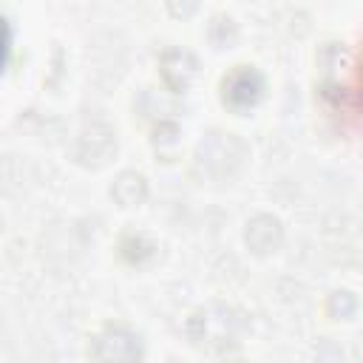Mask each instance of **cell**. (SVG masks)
I'll use <instances>...</instances> for the list:
<instances>
[{
  "label": "cell",
  "mask_w": 363,
  "mask_h": 363,
  "mask_svg": "<svg viewBox=\"0 0 363 363\" xmlns=\"http://www.w3.org/2000/svg\"><path fill=\"white\" fill-rule=\"evenodd\" d=\"M96 363H139L142 360V343L128 329H105L94 343Z\"/></svg>",
  "instance_id": "obj_1"
},
{
  "label": "cell",
  "mask_w": 363,
  "mask_h": 363,
  "mask_svg": "<svg viewBox=\"0 0 363 363\" xmlns=\"http://www.w3.org/2000/svg\"><path fill=\"white\" fill-rule=\"evenodd\" d=\"M261 91H264V79L252 68H238L224 82V96L233 108H252L261 99Z\"/></svg>",
  "instance_id": "obj_2"
},
{
  "label": "cell",
  "mask_w": 363,
  "mask_h": 363,
  "mask_svg": "<svg viewBox=\"0 0 363 363\" xmlns=\"http://www.w3.org/2000/svg\"><path fill=\"white\" fill-rule=\"evenodd\" d=\"M162 77L173 91H184L196 77V60L187 51H167L162 57Z\"/></svg>",
  "instance_id": "obj_3"
},
{
  "label": "cell",
  "mask_w": 363,
  "mask_h": 363,
  "mask_svg": "<svg viewBox=\"0 0 363 363\" xmlns=\"http://www.w3.org/2000/svg\"><path fill=\"white\" fill-rule=\"evenodd\" d=\"M281 235H284L281 221L272 218V216H255L247 224V244H250V250H255L261 255L269 252V250H275L281 244Z\"/></svg>",
  "instance_id": "obj_4"
},
{
  "label": "cell",
  "mask_w": 363,
  "mask_h": 363,
  "mask_svg": "<svg viewBox=\"0 0 363 363\" xmlns=\"http://www.w3.org/2000/svg\"><path fill=\"white\" fill-rule=\"evenodd\" d=\"M145 193H147V184H145V179H142L139 173H133V170L119 173L116 182H113V187H111V196H113L122 207L139 204V201L145 199Z\"/></svg>",
  "instance_id": "obj_5"
},
{
  "label": "cell",
  "mask_w": 363,
  "mask_h": 363,
  "mask_svg": "<svg viewBox=\"0 0 363 363\" xmlns=\"http://www.w3.org/2000/svg\"><path fill=\"white\" fill-rule=\"evenodd\" d=\"M354 309H357V301H354V295H349V292H335V295L329 298V312H332V315L349 318V315H354Z\"/></svg>",
  "instance_id": "obj_6"
}]
</instances>
